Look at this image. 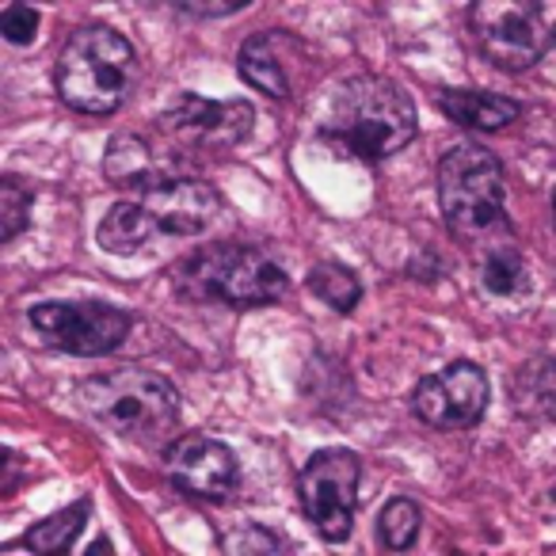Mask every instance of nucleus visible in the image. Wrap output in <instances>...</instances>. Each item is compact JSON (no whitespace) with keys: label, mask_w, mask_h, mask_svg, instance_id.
I'll use <instances>...</instances> for the list:
<instances>
[{"label":"nucleus","mask_w":556,"mask_h":556,"mask_svg":"<svg viewBox=\"0 0 556 556\" xmlns=\"http://www.w3.org/2000/svg\"><path fill=\"white\" fill-rule=\"evenodd\" d=\"M153 237H156L153 225L141 214L138 202H118V206H111L108 217L100 222V229H96L100 248L111 255H138Z\"/></svg>","instance_id":"nucleus-16"},{"label":"nucleus","mask_w":556,"mask_h":556,"mask_svg":"<svg viewBox=\"0 0 556 556\" xmlns=\"http://www.w3.org/2000/svg\"><path fill=\"white\" fill-rule=\"evenodd\" d=\"M358 480H363V462L351 450H317L298 477L305 518L332 545L351 538L358 507Z\"/></svg>","instance_id":"nucleus-7"},{"label":"nucleus","mask_w":556,"mask_h":556,"mask_svg":"<svg viewBox=\"0 0 556 556\" xmlns=\"http://www.w3.org/2000/svg\"><path fill=\"white\" fill-rule=\"evenodd\" d=\"M176 278L187 294L214 298V302L237 305V309L270 305L287 298L290 290V275L282 270V263L270 260L263 248L237 244V240H222V244L191 252L176 267Z\"/></svg>","instance_id":"nucleus-4"},{"label":"nucleus","mask_w":556,"mask_h":556,"mask_svg":"<svg viewBox=\"0 0 556 556\" xmlns=\"http://www.w3.org/2000/svg\"><path fill=\"white\" fill-rule=\"evenodd\" d=\"M229 556H282V548L275 533H267L263 526H244L229 533Z\"/></svg>","instance_id":"nucleus-24"},{"label":"nucleus","mask_w":556,"mask_h":556,"mask_svg":"<svg viewBox=\"0 0 556 556\" xmlns=\"http://www.w3.org/2000/svg\"><path fill=\"white\" fill-rule=\"evenodd\" d=\"M320 134L358 161H389L416 138V103L396 80L363 73L340 85Z\"/></svg>","instance_id":"nucleus-1"},{"label":"nucleus","mask_w":556,"mask_h":556,"mask_svg":"<svg viewBox=\"0 0 556 556\" xmlns=\"http://www.w3.org/2000/svg\"><path fill=\"white\" fill-rule=\"evenodd\" d=\"M77 404L92 424L138 446H161L179 427V393L164 374L126 366L80 381Z\"/></svg>","instance_id":"nucleus-2"},{"label":"nucleus","mask_w":556,"mask_h":556,"mask_svg":"<svg viewBox=\"0 0 556 556\" xmlns=\"http://www.w3.org/2000/svg\"><path fill=\"white\" fill-rule=\"evenodd\" d=\"M134 202L149 217L156 237H199L217 222V210H222L214 187L187 176L156 179V184L141 187Z\"/></svg>","instance_id":"nucleus-11"},{"label":"nucleus","mask_w":556,"mask_h":556,"mask_svg":"<svg viewBox=\"0 0 556 556\" xmlns=\"http://www.w3.org/2000/svg\"><path fill=\"white\" fill-rule=\"evenodd\" d=\"M503 164L484 146L462 141L439 164V206L454 237L477 240L507 225L503 217Z\"/></svg>","instance_id":"nucleus-5"},{"label":"nucleus","mask_w":556,"mask_h":556,"mask_svg":"<svg viewBox=\"0 0 556 556\" xmlns=\"http://www.w3.org/2000/svg\"><path fill=\"white\" fill-rule=\"evenodd\" d=\"M184 16H202V20H217V16H232V12L248 9V0H179L176 4Z\"/></svg>","instance_id":"nucleus-25"},{"label":"nucleus","mask_w":556,"mask_h":556,"mask_svg":"<svg viewBox=\"0 0 556 556\" xmlns=\"http://www.w3.org/2000/svg\"><path fill=\"white\" fill-rule=\"evenodd\" d=\"M480 282H484V290L495 298L526 294V290H530V270H526V260L518 255V248H510V244L488 248L484 260H480Z\"/></svg>","instance_id":"nucleus-19"},{"label":"nucleus","mask_w":556,"mask_h":556,"mask_svg":"<svg viewBox=\"0 0 556 556\" xmlns=\"http://www.w3.org/2000/svg\"><path fill=\"white\" fill-rule=\"evenodd\" d=\"M164 472L187 495L199 500H225L237 488V457L225 442H214L206 434H184L164 450Z\"/></svg>","instance_id":"nucleus-12"},{"label":"nucleus","mask_w":556,"mask_h":556,"mask_svg":"<svg viewBox=\"0 0 556 556\" xmlns=\"http://www.w3.org/2000/svg\"><path fill=\"white\" fill-rule=\"evenodd\" d=\"M469 31L495 70L522 73L553 47L556 0H480L469 9Z\"/></svg>","instance_id":"nucleus-6"},{"label":"nucleus","mask_w":556,"mask_h":556,"mask_svg":"<svg viewBox=\"0 0 556 556\" xmlns=\"http://www.w3.org/2000/svg\"><path fill=\"white\" fill-rule=\"evenodd\" d=\"M31 202H35V187L20 184V179H4L0 184V237L16 240L20 232L31 222Z\"/></svg>","instance_id":"nucleus-22"},{"label":"nucleus","mask_w":556,"mask_h":556,"mask_svg":"<svg viewBox=\"0 0 556 556\" xmlns=\"http://www.w3.org/2000/svg\"><path fill=\"white\" fill-rule=\"evenodd\" d=\"M553 214H556V194H553Z\"/></svg>","instance_id":"nucleus-28"},{"label":"nucleus","mask_w":556,"mask_h":556,"mask_svg":"<svg viewBox=\"0 0 556 556\" xmlns=\"http://www.w3.org/2000/svg\"><path fill=\"white\" fill-rule=\"evenodd\" d=\"M0 35L12 42V47H27V42L39 35V12L31 4H9L0 12Z\"/></svg>","instance_id":"nucleus-23"},{"label":"nucleus","mask_w":556,"mask_h":556,"mask_svg":"<svg viewBox=\"0 0 556 556\" xmlns=\"http://www.w3.org/2000/svg\"><path fill=\"white\" fill-rule=\"evenodd\" d=\"M309 290L336 313H351L358 305V298H363V287H358L355 270L343 267V263H332V260L317 263V267L309 270Z\"/></svg>","instance_id":"nucleus-20"},{"label":"nucleus","mask_w":556,"mask_h":556,"mask_svg":"<svg viewBox=\"0 0 556 556\" xmlns=\"http://www.w3.org/2000/svg\"><path fill=\"white\" fill-rule=\"evenodd\" d=\"M103 176L111 179L115 187H149L156 184V168H153V149L146 146L134 134H118L111 138L108 156H103Z\"/></svg>","instance_id":"nucleus-17"},{"label":"nucleus","mask_w":556,"mask_h":556,"mask_svg":"<svg viewBox=\"0 0 556 556\" xmlns=\"http://www.w3.org/2000/svg\"><path fill=\"white\" fill-rule=\"evenodd\" d=\"M252 123H255L252 103H244V100L210 103L191 92L179 96L161 118L168 138L184 141V146H194V149H206V153L237 149L240 141L252 134Z\"/></svg>","instance_id":"nucleus-10"},{"label":"nucleus","mask_w":556,"mask_h":556,"mask_svg":"<svg viewBox=\"0 0 556 556\" xmlns=\"http://www.w3.org/2000/svg\"><path fill=\"white\" fill-rule=\"evenodd\" d=\"M305 58V47L287 31H260L240 47V77L255 88V92L270 96V100H290L294 96V73L290 62Z\"/></svg>","instance_id":"nucleus-13"},{"label":"nucleus","mask_w":556,"mask_h":556,"mask_svg":"<svg viewBox=\"0 0 556 556\" xmlns=\"http://www.w3.org/2000/svg\"><path fill=\"white\" fill-rule=\"evenodd\" d=\"M419 530H424V510H419L416 500L396 495V500L386 503V510H381V518H378L381 545L393 548V553H404V548L416 545Z\"/></svg>","instance_id":"nucleus-21"},{"label":"nucleus","mask_w":556,"mask_h":556,"mask_svg":"<svg viewBox=\"0 0 556 556\" xmlns=\"http://www.w3.org/2000/svg\"><path fill=\"white\" fill-rule=\"evenodd\" d=\"M439 108L442 115L454 118L457 126H469V130H503L522 115L518 100L477 92V88H446V92H439Z\"/></svg>","instance_id":"nucleus-14"},{"label":"nucleus","mask_w":556,"mask_h":556,"mask_svg":"<svg viewBox=\"0 0 556 556\" xmlns=\"http://www.w3.org/2000/svg\"><path fill=\"white\" fill-rule=\"evenodd\" d=\"M88 510H92V503L77 500L73 507L42 518L39 526H31V530H27V538H24L27 548H31V553H39V556H65V548H70L73 541H77V533L85 530Z\"/></svg>","instance_id":"nucleus-18"},{"label":"nucleus","mask_w":556,"mask_h":556,"mask_svg":"<svg viewBox=\"0 0 556 556\" xmlns=\"http://www.w3.org/2000/svg\"><path fill=\"white\" fill-rule=\"evenodd\" d=\"M130 313L103 302H42L31 309V328L42 343L70 355H108L130 336Z\"/></svg>","instance_id":"nucleus-8"},{"label":"nucleus","mask_w":556,"mask_h":556,"mask_svg":"<svg viewBox=\"0 0 556 556\" xmlns=\"http://www.w3.org/2000/svg\"><path fill=\"white\" fill-rule=\"evenodd\" d=\"M510 396H515V408L522 416L556 424V358L526 363L510 381Z\"/></svg>","instance_id":"nucleus-15"},{"label":"nucleus","mask_w":556,"mask_h":556,"mask_svg":"<svg viewBox=\"0 0 556 556\" xmlns=\"http://www.w3.org/2000/svg\"><path fill=\"white\" fill-rule=\"evenodd\" d=\"M88 556H111V545H108V538H100L92 548H88Z\"/></svg>","instance_id":"nucleus-27"},{"label":"nucleus","mask_w":556,"mask_h":556,"mask_svg":"<svg viewBox=\"0 0 556 556\" xmlns=\"http://www.w3.org/2000/svg\"><path fill=\"white\" fill-rule=\"evenodd\" d=\"M488 374L477 363H450L446 370L431 374L412 393V412L427 427L439 431H465L477 427L480 416L488 412Z\"/></svg>","instance_id":"nucleus-9"},{"label":"nucleus","mask_w":556,"mask_h":556,"mask_svg":"<svg viewBox=\"0 0 556 556\" xmlns=\"http://www.w3.org/2000/svg\"><path fill=\"white\" fill-rule=\"evenodd\" d=\"M138 80L130 39L108 24H88L70 35L54 65V85L65 108L80 115H115Z\"/></svg>","instance_id":"nucleus-3"},{"label":"nucleus","mask_w":556,"mask_h":556,"mask_svg":"<svg viewBox=\"0 0 556 556\" xmlns=\"http://www.w3.org/2000/svg\"><path fill=\"white\" fill-rule=\"evenodd\" d=\"M16 462H20V457L12 454V450H4V465H9V472H4V480H0V488H4V492H12V488H16Z\"/></svg>","instance_id":"nucleus-26"}]
</instances>
